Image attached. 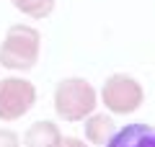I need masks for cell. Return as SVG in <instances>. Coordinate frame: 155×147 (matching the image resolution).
I'll return each mask as SVG.
<instances>
[{"mask_svg": "<svg viewBox=\"0 0 155 147\" xmlns=\"http://www.w3.org/2000/svg\"><path fill=\"white\" fill-rule=\"evenodd\" d=\"M39 44H41V36L36 28L23 23L11 26L0 44V65L11 70H31L39 60Z\"/></svg>", "mask_w": 155, "mask_h": 147, "instance_id": "7a4b0ae2", "label": "cell"}, {"mask_svg": "<svg viewBox=\"0 0 155 147\" xmlns=\"http://www.w3.org/2000/svg\"><path fill=\"white\" fill-rule=\"evenodd\" d=\"M11 3L31 18H47L54 11V0H11Z\"/></svg>", "mask_w": 155, "mask_h": 147, "instance_id": "ba28073f", "label": "cell"}, {"mask_svg": "<svg viewBox=\"0 0 155 147\" xmlns=\"http://www.w3.org/2000/svg\"><path fill=\"white\" fill-rule=\"evenodd\" d=\"M101 98H104V106H109L111 114H132V111H137L142 106L145 93H142V85L134 77L116 72L104 83Z\"/></svg>", "mask_w": 155, "mask_h": 147, "instance_id": "3957f363", "label": "cell"}, {"mask_svg": "<svg viewBox=\"0 0 155 147\" xmlns=\"http://www.w3.org/2000/svg\"><path fill=\"white\" fill-rule=\"evenodd\" d=\"M96 96L93 85L83 77H67L54 88V111L65 121H80L88 119L96 109Z\"/></svg>", "mask_w": 155, "mask_h": 147, "instance_id": "6da1fadb", "label": "cell"}, {"mask_svg": "<svg viewBox=\"0 0 155 147\" xmlns=\"http://www.w3.org/2000/svg\"><path fill=\"white\" fill-rule=\"evenodd\" d=\"M36 103V88L23 77L0 80V121H16Z\"/></svg>", "mask_w": 155, "mask_h": 147, "instance_id": "277c9868", "label": "cell"}, {"mask_svg": "<svg viewBox=\"0 0 155 147\" xmlns=\"http://www.w3.org/2000/svg\"><path fill=\"white\" fill-rule=\"evenodd\" d=\"M60 129L52 121H36L28 126V132L23 134V145L26 147H54L60 142Z\"/></svg>", "mask_w": 155, "mask_h": 147, "instance_id": "8992f818", "label": "cell"}, {"mask_svg": "<svg viewBox=\"0 0 155 147\" xmlns=\"http://www.w3.org/2000/svg\"><path fill=\"white\" fill-rule=\"evenodd\" d=\"M106 147H155V126L150 124H127L111 134Z\"/></svg>", "mask_w": 155, "mask_h": 147, "instance_id": "5b68a950", "label": "cell"}, {"mask_svg": "<svg viewBox=\"0 0 155 147\" xmlns=\"http://www.w3.org/2000/svg\"><path fill=\"white\" fill-rule=\"evenodd\" d=\"M54 147H85V145L80 139H75V137H67V139H60Z\"/></svg>", "mask_w": 155, "mask_h": 147, "instance_id": "30bf717a", "label": "cell"}, {"mask_svg": "<svg viewBox=\"0 0 155 147\" xmlns=\"http://www.w3.org/2000/svg\"><path fill=\"white\" fill-rule=\"evenodd\" d=\"M0 147H21L18 134L11 129H0Z\"/></svg>", "mask_w": 155, "mask_h": 147, "instance_id": "9c48e42d", "label": "cell"}, {"mask_svg": "<svg viewBox=\"0 0 155 147\" xmlns=\"http://www.w3.org/2000/svg\"><path fill=\"white\" fill-rule=\"evenodd\" d=\"M114 126L116 124H114V119L109 114H93L85 121V137L93 145H106L111 139V134H114Z\"/></svg>", "mask_w": 155, "mask_h": 147, "instance_id": "52a82bcc", "label": "cell"}]
</instances>
